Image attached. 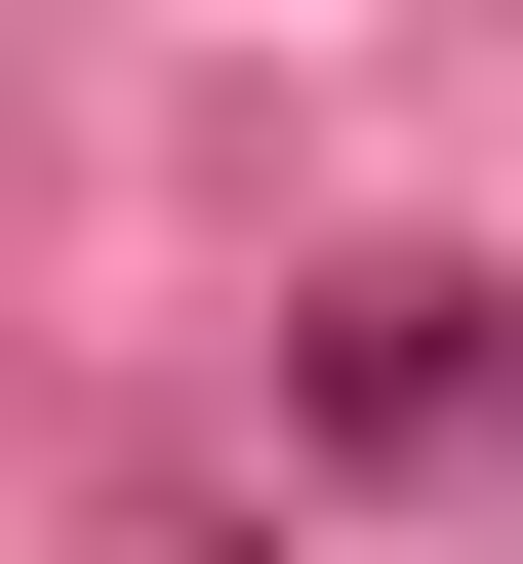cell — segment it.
Here are the masks:
<instances>
[{
  "label": "cell",
  "instance_id": "obj_1",
  "mask_svg": "<svg viewBox=\"0 0 523 564\" xmlns=\"http://www.w3.org/2000/svg\"><path fill=\"white\" fill-rule=\"evenodd\" d=\"M483 403V282H323V444H443Z\"/></svg>",
  "mask_w": 523,
  "mask_h": 564
}]
</instances>
